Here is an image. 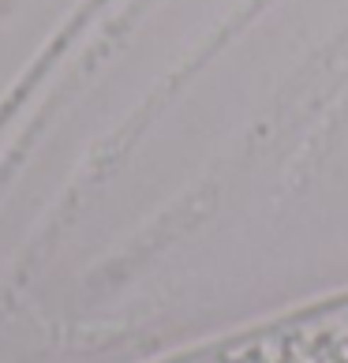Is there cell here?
<instances>
[{"mask_svg": "<svg viewBox=\"0 0 348 363\" xmlns=\"http://www.w3.org/2000/svg\"><path fill=\"white\" fill-rule=\"evenodd\" d=\"M206 363H210V359H206Z\"/></svg>", "mask_w": 348, "mask_h": 363, "instance_id": "obj_1", "label": "cell"}]
</instances>
